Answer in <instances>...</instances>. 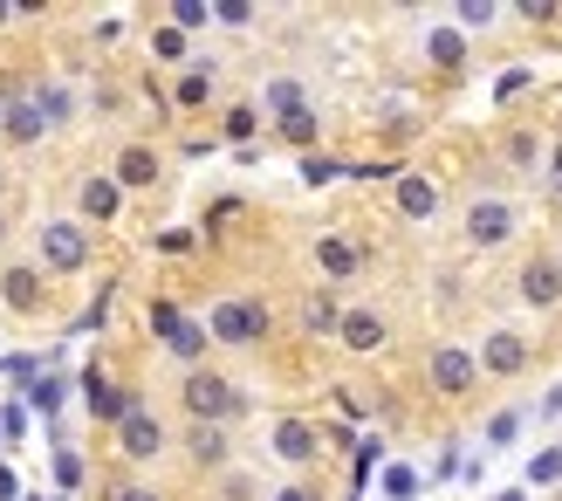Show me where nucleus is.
<instances>
[{"label": "nucleus", "instance_id": "1a4fd4ad", "mask_svg": "<svg viewBox=\"0 0 562 501\" xmlns=\"http://www.w3.org/2000/svg\"><path fill=\"white\" fill-rule=\"evenodd\" d=\"M76 213H82V227H110V220L124 213V192L110 172H82L76 179Z\"/></svg>", "mask_w": 562, "mask_h": 501}, {"label": "nucleus", "instance_id": "9b49d317", "mask_svg": "<svg viewBox=\"0 0 562 501\" xmlns=\"http://www.w3.org/2000/svg\"><path fill=\"white\" fill-rule=\"evenodd\" d=\"M158 172H165L158 145H124L117 158H110V179H117V192H151Z\"/></svg>", "mask_w": 562, "mask_h": 501}, {"label": "nucleus", "instance_id": "f257e3e1", "mask_svg": "<svg viewBox=\"0 0 562 501\" xmlns=\"http://www.w3.org/2000/svg\"><path fill=\"white\" fill-rule=\"evenodd\" d=\"M179 405H186L192 426H234L240 412H247L240 385H234L227 371H213V365H192V371L179 378Z\"/></svg>", "mask_w": 562, "mask_h": 501}, {"label": "nucleus", "instance_id": "0eeeda50", "mask_svg": "<svg viewBox=\"0 0 562 501\" xmlns=\"http://www.w3.org/2000/svg\"><path fill=\"white\" fill-rule=\"evenodd\" d=\"M426 378H432V392L439 399H467L473 385H481V365H473V350L467 344H439L426 357Z\"/></svg>", "mask_w": 562, "mask_h": 501}, {"label": "nucleus", "instance_id": "58836bf2", "mask_svg": "<svg viewBox=\"0 0 562 501\" xmlns=\"http://www.w3.org/2000/svg\"><path fill=\"white\" fill-rule=\"evenodd\" d=\"M494 501H528V488H501V494H494Z\"/></svg>", "mask_w": 562, "mask_h": 501}, {"label": "nucleus", "instance_id": "7ed1b4c3", "mask_svg": "<svg viewBox=\"0 0 562 501\" xmlns=\"http://www.w3.org/2000/svg\"><path fill=\"white\" fill-rule=\"evenodd\" d=\"M268 330H274V316H268V302H255V296H227V302H213V310H206V337L227 344V350L268 344Z\"/></svg>", "mask_w": 562, "mask_h": 501}, {"label": "nucleus", "instance_id": "412c9836", "mask_svg": "<svg viewBox=\"0 0 562 501\" xmlns=\"http://www.w3.org/2000/svg\"><path fill=\"white\" fill-rule=\"evenodd\" d=\"M289 110H308V90L295 76H274L268 90H261V118H289Z\"/></svg>", "mask_w": 562, "mask_h": 501}, {"label": "nucleus", "instance_id": "aec40b11", "mask_svg": "<svg viewBox=\"0 0 562 501\" xmlns=\"http://www.w3.org/2000/svg\"><path fill=\"white\" fill-rule=\"evenodd\" d=\"M426 63L446 69V76L467 69V35H460V27H432V35H426Z\"/></svg>", "mask_w": 562, "mask_h": 501}, {"label": "nucleus", "instance_id": "c85d7f7f", "mask_svg": "<svg viewBox=\"0 0 562 501\" xmlns=\"http://www.w3.org/2000/svg\"><path fill=\"white\" fill-rule=\"evenodd\" d=\"M255 131H261V103H234L227 110V137H234V145H247Z\"/></svg>", "mask_w": 562, "mask_h": 501}, {"label": "nucleus", "instance_id": "ea45409f", "mask_svg": "<svg viewBox=\"0 0 562 501\" xmlns=\"http://www.w3.org/2000/svg\"><path fill=\"white\" fill-rule=\"evenodd\" d=\"M549 172H555V186H562V145H555V152H549Z\"/></svg>", "mask_w": 562, "mask_h": 501}, {"label": "nucleus", "instance_id": "c03bdc74", "mask_svg": "<svg viewBox=\"0 0 562 501\" xmlns=\"http://www.w3.org/2000/svg\"><path fill=\"white\" fill-rule=\"evenodd\" d=\"M27 501H35V494H27Z\"/></svg>", "mask_w": 562, "mask_h": 501}, {"label": "nucleus", "instance_id": "bb28decb", "mask_svg": "<svg viewBox=\"0 0 562 501\" xmlns=\"http://www.w3.org/2000/svg\"><path fill=\"white\" fill-rule=\"evenodd\" d=\"M562 481V447H542L536 460H528V481L521 488H555Z\"/></svg>", "mask_w": 562, "mask_h": 501}, {"label": "nucleus", "instance_id": "4468645a", "mask_svg": "<svg viewBox=\"0 0 562 501\" xmlns=\"http://www.w3.org/2000/svg\"><path fill=\"white\" fill-rule=\"evenodd\" d=\"M521 302L528 310H555L562 302V261H549V255L521 261Z\"/></svg>", "mask_w": 562, "mask_h": 501}, {"label": "nucleus", "instance_id": "72a5a7b5", "mask_svg": "<svg viewBox=\"0 0 562 501\" xmlns=\"http://www.w3.org/2000/svg\"><path fill=\"white\" fill-rule=\"evenodd\" d=\"M55 481H63V494H69V488H82V460H76L69 447L55 454Z\"/></svg>", "mask_w": 562, "mask_h": 501}, {"label": "nucleus", "instance_id": "4be33fe9", "mask_svg": "<svg viewBox=\"0 0 562 501\" xmlns=\"http://www.w3.org/2000/svg\"><path fill=\"white\" fill-rule=\"evenodd\" d=\"M274 131H281V145L308 152V145L323 137V118H316V103H308V110H289V118H274Z\"/></svg>", "mask_w": 562, "mask_h": 501}, {"label": "nucleus", "instance_id": "9d476101", "mask_svg": "<svg viewBox=\"0 0 562 501\" xmlns=\"http://www.w3.org/2000/svg\"><path fill=\"white\" fill-rule=\"evenodd\" d=\"M82 392H90V420H97V426H117L124 412L137 405V392H131V385H117V378H110L103 365H90V371H82Z\"/></svg>", "mask_w": 562, "mask_h": 501}, {"label": "nucleus", "instance_id": "393cba45", "mask_svg": "<svg viewBox=\"0 0 562 501\" xmlns=\"http://www.w3.org/2000/svg\"><path fill=\"white\" fill-rule=\"evenodd\" d=\"M206 97H213V76H206V69H186V76H179V90H172L179 110H206Z\"/></svg>", "mask_w": 562, "mask_h": 501}, {"label": "nucleus", "instance_id": "f03ea898", "mask_svg": "<svg viewBox=\"0 0 562 501\" xmlns=\"http://www.w3.org/2000/svg\"><path fill=\"white\" fill-rule=\"evenodd\" d=\"M97 261V241H90V227H82V220H69V213H55V220H42L35 227V268L48 275H82Z\"/></svg>", "mask_w": 562, "mask_h": 501}, {"label": "nucleus", "instance_id": "39448f33", "mask_svg": "<svg viewBox=\"0 0 562 501\" xmlns=\"http://www.w3.org/2000/svg\"><path fill=\"white\" fill-rule=\"evenodd\" d=\"M0 137H8V152H27V145L48 137L35 97H27V82H0Z\"/></svg>", "mask_w": 562, "mask_h": 501}, {"label": "nucleus", "instance_id": "dca6fc26", "mask_svg": "<svg viewBox=\"0 0 562 501\" xmlns=\"http://www.w3.org/2000/svg\"><path fill=\"white\" fill-rule=\"evenodd\" d=\"M274 454L289 460V467H308L323 454V433L308 426V420H274Z\"/></svg>", "mask_w": 562, "mask_h": 501}, {"label": "nucleus", "instance_id": "f8f14e48", "mask_svg": "<svg viewBox=\"0 0 562 501\" xmlns=\"http://www.w3.org/2000/svg\"><path fill=\"white\" fill-rule=\"evenodd\" d=\"M467 241H473V247L515 241V207H508V200H473V207H467Z\"/></svg>", "mask_w": 562, "mask_h": 501}, {"label": "nucleus", "instance_id": "e433bc0d", "mask_svg": "<svg viewBox=\"0 0 562 501\" xmlns=\"http://www.w3.org/2000/svg\"><path fill=\"white\" fill-rule=\"evenodd\" d=\"M268 501H323V494H316V488H302V481H289V488H274Z\"/></svg>", "mask_w": 562, "mask_h": 501}, {"label": "nucleus", "instance_id": "a878e982", "mask_svg": "<svg viewBox=\"0 0 562 501\" xmlns=\"http://www.w3.org/2000/svg\"><path fill=\"white\" fill-rule=\"evenodd\" d=\"M151 55H158V63H186V55H192V35H179V27L165 21V27H151Z\"/></svg>", "mask_w": 562, "mask_h": 501}, {"label": "nucleus", "instance_id": "473e14b6", "mask_svg": "<svg viewBox=\"0 0 562 501\" xmlns=\"http://www.w3.org/2000/svg\"><path fill=\"white\" fill-rule=\"evenodd\" d=\"M501 8H494V0H460V35H467V27H487Z\"/></svg>", "mask_w": 562, "mask_h": 501}, {"label": "nucleus", "instance_id": "a211bd4d", "mask_svg": "<svg viewBox=\"0 0 562 501\" xmlns=\"http://www.w3.org/2000/svg\"><path fill=\"white\" fill-rule=\"evenodd\" d=\"M398 213L405 220H432L439 213V186L426 172H398Z\"/></svg>", "mask_w": 562, "mask_h": 501}, {"label": "nucleus", "instance_id": "20e7f679", "mask_svg": "<svg viewBox=\"0 0 562 501\" xmlns=\"http://www.w3.org/2000/svg\"><path fill=\"white\" fill-rule=\"evenodd\" d=\"M151 337H158L165 350H172V357H179L186 371H192V365H200V357L213 350V337H206V323H192V316L179 310V302H151Z\"/></svg>", "mask_w": 562, "mask_h": 501}, {"label": "nucleus", "instance_id": "cd10ccee", "mask_svg": "<svg viewBox=\"0 0 562 501\" xmlns=\"http://www.w3.org/2000/svg\"><path fill=\"white\" fill-rule=\"evenodd\" d=\"M165 21H172L179 35H192V27H206V21H213V8H206V0H172V8H165Z\"/></svg>", "mask_w": 562, "mask_h": 501}, {"label": "nucleus", "instance_id": "c756f323", "mask_svg": "<svg viewBox=\"0 0 562 501\" xmlns=\"http://www.w3.org/2000/svg\"><path fill=\"white\" fill-rule=\"evenodd\" d=\"M501 152H508V165H521V172H528V165H542L536 131H508V145H501Z\"/></svg>", "mask_w": 562, "mask_h": 501}, {"label": "nucleus", "instance_id": "5701e85b", "mask_svg": "<svg viewBox=\"0 0 562 501\" xmlns=\"http://www.w3.org/2000/svg\"><path fill=\"white\" fill-rule=\"evenodd\" d=\"M186 454L200 460V467H220V460H227V426H192L186 433Z\"/></svg>", "mask_w": 562, "mask_h": 501}, {"label": "nucleus", "instance_id": "2eb2a0df", "mask_svg": "<svg viewBox=\"0 0 562 501\" xmlns=\"http://www.w3.org/2000/svg\"><path fill=\"white\" fill-rule=\"evenodd\" d=\"M316 268H323V282H350V275H363V247L344 241V234H323L316 241Z\"/></svg>", "mask_w": 562, "mask_h": 501}, {"label": "nucleus", "instance_id": "79ce46f5", "mask_svg": "<svg viewBox=\"0 0 562 501\" xmlns=\"http://www.w3.org/2000/svg\"><path fill=\"white\" fill-rule=\"evenodd\" d=\"M8 234H14V220H8V213H0V247H8Z\"/></svg>", "mask_w": 562, "mask_h": 501}, {"label": "nucleus", "instance_id": "423d86ee", "mask_svg": "<svg viewBox=\"0 0 562 501\" xmlns=\"http://www.w3.org/2000/svg\"><path fill=\"white\" fill-rule=\"evenodd\" d=\"M473 365H481V378H521L536 365V344H528L521 330H487V344L473 350Z\"/></svg>", "mask_w": 562, "mask_h": 501}, {"label": "nucleus", "instance_id": "b1692460", "mask_svg": "<svg viewBox=\"0 0 562 501\" xmlns=\"http://www.w3.org/2000/svg\"><path fill=\"white\" fill-rule=\"evenodd\" d=\"M336 323H344V310H336L329 296H308L302 302V330H308V337H336Z\"/></svg>", "mask_w": 562, "mask_h": 501}, {"label": "nucleus", "instance_id": "2f4dec72", "mask_svg": "<svg viewBox=\"0 0 562 501\" xmlns=\"http://www.w3.org/2000/svg\"><path fill=\"white\" fill-rule=\"evenodd\" d=\"M515 433H521V412H494V420H487V447H515Z\"/></svg>", "mask_w": 562, "mask_h": 501}, {"label": "nucleus", "instance_id": "a19ab883", "mask_svg": "<svg viewBox=\"0 0 562 501\" xmlns=\"http://www.w3.org/2000/svg\"><path fill=\"white\" fill-rule=\"evenodd\" d=\"M542 412H562V385H555V392H549V399H542Z\"/></svg>", "mask_w": 562, "mask_h": 501}, {"label": "nucleus", "instance_id": "37998d69", "mask_svg": "<svg viewBox=\"0 0 562 501\" xmlns=\"http://www.w3.org/2000/svg\"><path fill=\"white\" fill-rule=\"evenodd\" d=\"M0 200H8V165H0Z\"/></svg>", "mask_w": 562, "mask_h": 501}, {"label": "nucleus", "instance_id": "4c0bfd02", "mask_svg": "<svg viewBox=\"0 0 562 501\" xmlns=\"http://www.w3.org/2000/svg\"><path fill=\"white\" fill-rule=\"evenodd\" d=\"M21 488H14V475H8V467H0V501H14Z\"/></svg>", "mask_w": 562, "mask_h": 501}, {"label": "nucleus", "instance_id": "c9c22d12", "mask_svg": "<svg viewBox=\"0 0 562 501\" xmlns=\"http://www.w3.org/2000/svg\"><path fill=\"white\" fill-rule=\"evenodd\" d=\"M213 21H227V27H247V21H255V8H240V0H227V8H213Z\"/></svg>", "mask_w": 562, "mask_h": 501}, {"label": "nucleus", "instance_id": "ddd939ff", "mask_svg": "<svg viewBox=\"0 0 562 501\" xmlns=\"http://www.w3.org/2000/svg\"><path fill=\"white\" fill-rule=\"evenodd\" d=\"M0 302H8L14 316H42L48 310V275L42 268H8L0 275Z\"/></svg>", "mask_w": 562, "mask_h": 501}, {"label": "nucleus", "instance_id": "f3484780", "mask_svg": "<svg viewBox=\"0 0 562 501\" xmlns=\"http://www.w3.org/2000/svg\"><path fill=\"white\" fill-rule=\"evenodd\" d=\"M336 337H344V350L371 357V350L384 344V316H378V310H344V323H336Z\"/></svg>", "mask_w": 562, "mask_h": 501}, {"label": "nucleus", "instance_id": "f704fd0d", "mask_svg": "<svg viewBox=\"0 0 562 501\" xmlns=\"http://www.w3.org/2000/svg\"><path fill=\"white\" fill-rule=\"evenodd\" d=\"M110 501H165L151 481H117V488H110Z\"/></svg>", "mask_w": 562, "mask_h": 501}, {"label": "nucleus", "instance_id": "7c9ffc66", "mask_svg": "<svg viewBox=\"0 0 562 501\" xmlns=\"http://www.w3.org/2000/svg\"><path fill=\"white\" fill-rule=\"evenodd\" d=\"M418 494V475L412 467H384V501H412Z\"/></svg>", "mask_w": 562, "mask_h": 501}, {"label": "nucleus", "instance_id": "6e6552de", "mask_svg": "<svg viewBox=\"0 0 562 501\" xmlns=\"http://www.w3.org/2000/svg\"><path fill=\"white\" fill-rule=\"evenodd\" d=\"M110 433H117V454H124V460H158V454H165V420H158L145 399H137Z\"/></svg>", "mask_w": 562, "mask_h": 501}, {"label": "nucleus", "instance_id": "6ab92c4d", "mask_svg": "<svg viewBox=\"0 0 562 501\" xmlns=\"http://www.w3.org/2000/svg\"><path fill=\"white\" fill-rule=\"evenodd\" d=\"M27 97H35V110H42L48 131L76 118V90H69V82H27Z\"/></svg>", "mask_w": 562, "mask_h": 501}]
</instances>
